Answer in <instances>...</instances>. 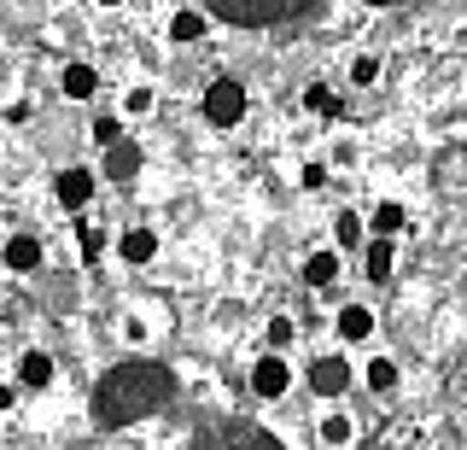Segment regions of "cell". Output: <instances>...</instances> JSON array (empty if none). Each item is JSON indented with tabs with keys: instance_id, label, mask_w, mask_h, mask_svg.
Instances as JSON below:
<instances>
[{
	"instance_id": "e0dca14e",
	"label": "cell",
	"mask_w": 467,
	"mask_h": 450,
	"mask_svg": "<svg viewBox=\"0 0 467 450\" xmlns=\"http://www.w3.org/2000/svg\"><path fill=\"white\" fill-rule=\"evenodd\" d=\"M362 235H368V223H362L357 211H339V223H333V240H339V246H362Z\"/></svg>"
},
{
	"instance_id": "ffe728a7",
	"label": "cell",
	"mask_w": 467,
	"mask_h": 450,
	"mask_svg": "<svg viewBox=\"0 0 467 450\" xmlns=\"http://www.w3.org/2000/svg\"><path fill=\"white\" fill-rule=\"evenodd\" d=\"M350 427H357L350 415H327L321 421V445H350Z\"/></svg>"
},
{
	"instance_id": "5bb4252c",
	"label": "cell",
	"mask_w": 467,
	"mask_h": 450,
	"mask_svg": "<svg viewBox=\"0 0 467 450\" xmlns=\"http://www.w3.org/2000/svg\"><path fill=\"white\" fill-rule=\"evenodd\" d=\"M304 106H310L316 118H339V111H345V106H339V94H333L327 82H310V89H304Z\"/></svg>"
},
{
	"instance_id": "9a60e30c",
	"label": "cell",
	"mask_w": 467,
	"mask_h": 450,
	"mask_svg": "<svg viewBox=\"0 0 467 450\" xmlns=\"http://www.w3.org/2000/svg\"><path fill=\"white\" fill-rule=\"evenodd\" d=\"M204 24H211V18H204V12H193V6L175 12V18H170V41H199V36H204Z\"/></svg>"
},
{
	"instance_id": "603a6c76",
	"label": "cell",
	"mask_w": 467,
	"mask_h": 450,
	"mask_svg": "<svg viewBox=\"0 0 467 450\" xmlns=\"http://www.w3.org/2000/svg\"><path fill=\"white\" fill-rule=\"evenodd\" d=\"M94 141H99V147H111V141H123V123H117L111 111H99V118H94Z\"/></svg>"
},
{
	"instance_id": "ba28073f",
	"label": "cell",
	"mask_w": 467,
	"mask_h": 450,
	"mask_svg": "<svg viewBox=\"0 0 467 450\" xmlns=\"http://www.w3.org/2000/svg\"><path fill=\"white\" fill-rule=\"evenodd\" d=\"M106 176L111 182H135L140 176V147L135 141H111L106 147Z\"/></svg>"
},
{
	"instance_id": "52a82bcc",
	"label": "cell",
	"mask_w": 467,
	"mask_h": 450,
	"mask_svg": "<svg viewBox=\"0 0 467 450\" xmlns=\"http://www.w3.org/2000/svg\"><path fill=\"white\" fill-rule=\"evenodd\" d=\"M41 264V240L36 235H12L6 246H0V269H18V275H29Z\"/></svg>"
},
{
	"instance_id": "d6986e66",
	"label": "cell",
	"mask_w": 467,
	"mask_h": 450,
	"mask_svg": "<svg viewBox=\"0 0 467 450\" xmlns=\"http://www.w3.org/2000/svg\"><path fill=\"white\" fill-rule=\"evenodd\" d=\"M368 386L374 392H391V386H398V362H391V357H374L368 362Z\"/></svg>"
},
{
	"instance_id": "5b68a950",
	"label": "cell",
	"mask_w": 467,
	"mask_h": 450,
	"mask_svg": "<svg viewBox=\"0 0 467 450\" xmlns=\"http://www.w3.org/2000/svg\"><path fill=\"white\" fill-rule=\"evenodd\" d=\"M286 386H292V369H286V357H281V351L257 357V369H252V392H257V398H281Z\"/></svg>"
},
{
	"instance_id": "ac0fdd59",
	"label": "cell",
	"mask_w": 467,
	"mask_h": 450,
	"mask_svg": "<svg viewBox=\"0 0 467 450\" xmlns=\"http://www.w3.org/2000/svg\"><path fill=\"white\" fill-rule=\"evenodd\" d=\"M386 275H391V240L374 235V246H368V281H386Z\"/></svg>"
},
{
	"instance_id": "4316f807",
	"label": "cell",
	"mask_w": 467,
	"mask_h": 450,
	"mask_svg": "<svg viewBox=\"0 0 467 450\" xmlns=\"http://www.w3.org/2000/svg\"><path fill=\"white\" fill-rule=\"evenodd\" d=\"M298 182H304V187H321V182H327V170H321V164H304Z\"/></svg>"
},
{
	"instance_id": "f1b7e54d",
	"label": "cell",
	"mask_w": 467,
	"mask_h": 450,
	"mask_svg": "<svg viewBox=\"0 0 467 450\" xmlns=\"http://www.w3.org/2000/svg\"><path fill=\"white\" fill-rule=\"evenodd\" d=\"M99 6H123V0H99Z\"/></svg>"
},
{
	"instance_id": "7a4b0ae2",
	"label": "cell",
	"mask_w": 467,
	"mask_h": 450,
	"mask_svg": "<svg viewBox=\"0 0 467 450\" xmlns=\"http://www.w3.org/2000/svg\"><path fill=\"white\" fill-rule=\"evenodd\" d=\"M204 6H211L223 24H245V30H257V24H275V18H286V12H298L304 0H204Z\"/></svg>"
},
{
	"instance_id": "3957f363",
	"label": "cell",
	"mask_w": 467,
	"mask_h": 450,
	"mask_svg": "<svg viewBox=\"0 0 467 450\" xmlns=\"http://www.w3.org/2000/svg\"><path fill=\"white\" fill-rule=\"evenodd\" d=\"M245 106H252V99H245V89L234 77H216L211 89H204V123H216V129H234L245 118Z\"/></svg>"
},
{
	"instance_id": "2e32d148",
	"label": "cell",
	"mask_w": 467,
	"mask_h": 450,
	"mask_svg": "<svg viewBox=\"0 0 467 450\" xmlns=\"http://www.w3.org/2000/svg\"><path fill=\"white\" fill-rule=\"evenodd\" d=\"M409 223V216H403V205H398V199H379V205H374V235H398V228Z\"/></svg>"
},
{
	"instance_id": "277c9868",
	"label": "cell",
	"mask_w": 467,
	"mask_h": 450,
	"mask_svg": "<svg viewBox=\"0 0 467 450\" xmlns=\"http://www.w3.org/2000/svg\"><path fill=\"white\" fill-rule=\"evenodd\" d=\"M53 194H58V205H65V211H82L88 199H94V170H82V164L58 170V176H53Z\"/></svg>"
},
{
	"instance_id": "44dd1931",
	"label": "cell",
	"mask_w": 467,
	"mask_h": 450,
	"mask_svg": "<svg viewBox=\"0 0 467 450\" xmlns=\"http://www.w3.org/2000/svg\"><path fill=\"white\" fill-rule=\"evenodd\" d=\"M234 450H281V439H275V433H263V427H245L240 439H234Z\"/></svg>"
},
{
	"instance_id": "cb8c5ba5",
	"label": "cell",
	"mask_w": 467,
	"mask_h": 450,
	"mask_svg": "<svg viewBox=\"0 0 467 450\" xmlns=\"http://www.w3.org/2000/svg\"><path fill=\"white\" fill-rule=\"evenodd\" d=\"M123 111H129V118H146V111H152V89H129Z\"/></svg>"
},
{
	"instance_id": "4fadbf2b",
	"label": "cell",
	"mask_w": 467,
	"mask_h": 450,
	"mask_svg": "<svg viewBox=\"0 0 467 450\" xmlns=\"http://www.w3.org/2000/svg\"><path fill=\"white\" fill-rule=\"evenodd\" d=\"M368 333H374V310L368 304H345L339 310V340L357 345V340H368Z\"/></svg>"
},
{
	"instance_id": "8fae6325",
	"label": "cell",
	"mask_w": 467,
	"mask_h": 450,
	"mask_svg": "<svg viewBox=\"0 0 467 450\" xmlns=\"http://www.w3.org/2000/svg\"><path fill=\"white\" fill-rule=\"evenodd\" d=\"M333 281H339V257H333V252H310V257H304V287L327 293Z\"/></svg>"
},
{
	"instance_id": "30bf717a",
	"label": "cell",
	"mask_w": 467,
	"mask_h": 450,
	"mask_svg": "<svg viewBox=\"0 0 467 450\" xmlns=\"http://www.w3.org/2000/svg\"><path fill=\"white\" fill-rule=\"evenodd\" d=\"M117 252H123V264H152V257H158V235H152V228H129V235L117 240Z\"/></svg>"
},
{
	"instance_id": "6da1fadb",
	"label": "cell",
	"mask_w": 467,
	"mask_h": 450,
	"mask_svg": "<svg viewBox=\"0 0 467 450\" xmlns=\"http://www.w3.org/2000/svg\"><path fill=\"white\" fill-rule=\"evenodd\" d=\"M170 392H175V381H170L164 362H146V357L117 362L106 381L94 386V421H99V427H129V421L164 410Z\"/></svg>"
},
{
	"instance_id": "484cf974",
	"label": "cell",
	"mask_w": 467,
	"mask_h": 450,
	"mask_svg": "<svg viewBox=\"0 0 467 450\" xmlns=\"http://www.w3.org/2000/svg\"><path fill=\"white\" fill-rule=\"evenodd\" d=\"M269 340H275V351L292 345V316H275V322H269Z\"/></svg>"
},
{
	"instance_id": "83f0119b",
	"label": "cell",
	"mask_w": 467,
	"mask_h": 450,
	"mask_svg": "<svg viewBox=\"0 0 467 450\" xmlns=\"http://www.w3.org/2000/svg\"><path fill=\"white\" fill-rule=\"evenodd\" d=\"M18 403V386H0V410H12Z\"/></svg>"
},
{
	"instance_id": "8992f818",
	"label": "cell",
	"mask_w": 467,
	"mask_h": 450,
	"mask_svg": "<svg viewBox=\"0 0 467 450\" xmlns=\"http://www.w3.org/2000/svg\"><path fill=\"white\" fill-rule=\"evenodd\" d=\"M310 386L321 392V398H339V392L350 386V362L339 351H333V357H316L310 362Z\"/></svg>"
},
{
	"instance_id": "9c48e42d",
	"label": "cell",
	"mask_w": 467,
	"mask_h": 450,
	"mask_svg": "<svg viewBox=\"0 0 467 450\" xmlns=\"http://www.w3.org/2000/svg\"><path fill=\"white\" fill-rule=\"evenodd\" d=\"M18 386H24V392L53 386V357H47V351H24V357H18Z\"/></svg>"
},
{
	"instance_id": "d4e9b609",
	"label": "cell",
	"mask_w": 467,
	"mask_h": 450,
	"mask_svg": "<svg viewBox=\"0 0 467 450\" xmlns=\"http://www.w3.org/2000/svg\"><path fill=\"white\" fill-rule=\"evenodd\" d=\"M99 252H106V235H99V228H82V257H88V264H94Z\"/></svg>"
},
{
	"instance_id": "7402d4cb",
	"label": "cell",
	"mask_w": 467,
	"mask_h": 450,
	"mask_svg": "<svg viewBox=\"0 0 467 450\" xmlns=\"http://www.w3.org/2000/svg\"><path fill=\"white\" fill-rule=\"evenodd\" d=\"M350 82H357V89H368V82H379V59H374V53L350 59Z\"/></svg>"
},
{
	"instance_id": "7c38bea8",
	"label": "cell",
	"mask_w": 467,
	"mask_h": 450,
	"mask_svg": "<svg viewBox=\"0 0 467 450\" xmlns=\"http://www.w3.org/2000/svg\"><path fill=\"white\" fill-rule=\"evenodd\" d=\"M58 89H65L70 99H94V94H99V70H94V65H65Z\"/></svg>"
},
{
	"instance_id": "f546056e",
	"label": "cell",
	"mask_w": 467,
	"mask_h": 450,
	"mask_svg": "<svg viewBox=\"0 0 467 450\" xmlns=\"http://www.w3.org/2000/svg\"><path fill=\"white\" fill-rule=\"evenodd\" d=\"M374 6H391V0H374Z\"/></svg>"
}]
</instances>
